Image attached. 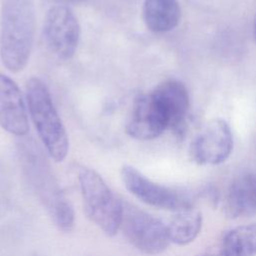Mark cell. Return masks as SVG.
Here are the masks:
<instances>
[{
  "label": "cell",
  "mask_w": 256,
  "mask_h": 256,
  "mask_svg": "<svg viewBox=\"0 0 256 256\" xmlns=\"http://www.w3.org/2000/svg\"><path fill=\"white\" fill-rule=\"evenodd\" d=\"M19 155L21 167L30 188L54 224L64 232L72 230L75 223L73 207L42 151L33 143H22Z\"/></svg>",
  "instance_id": "6da1fadb"
},
{
  "label": "cell",
  "mask_w": 256,
  "mask_h": 256,
  "mask_svg": "<svg viewBox=\"0 0 256 256\" xmlns=\"http://www.w3.org/2000/svg\"><path fill=\"white\" fill-rule=\"evenodd\" d=\"M35 35L34 0H2L0 59L10 72L22 71L29 61Z\"/></svg>",
  "instance_id": "7a4b0ae2"
},
{
  "label": "cell",
  "mask_w": 256,
  "mask_h": 256,
  "mask_svg": "<svg viewBox=\"0 0 256 256\" xmlns=\"http://www.w3.org/2000/svg\"><path fill=\"white\" fill-rule=\"evenodd\" d=\"M26 100L32 122L46 152L54 161L62 162L69 151L68 135L51 94L40 78L28 79Z\"/></svg>",
  "instance_id": "3957f363"
},
{
  "label": "cell",
  "mask_w": 256,
  "mask_h": 256,
  "mask_svg": "<svg viewBox=\"0 0 256 256\" xmlns=\"http://www.w3.org/2000/svg\"><path fill=\"white\" fill-rule=\"evenodd\" d=\"M78 181L88 218L105 235H116L120 227L122 199L91 168L82 167L78 173Z\"/></svg>",
  "instance_id": "277c9868"
},
{
  "label": "cell",
  "mask_w": 256,
  "mask_h": 256,
  "mask_svg": "<svg viewBox=\"0 0 256 256\" xmlns=\"http://www.w3.org/2000/svg\"><path fill=\"white\" fill-rule=\"evenodd\" d=\"M119 230L133 247L147 255L162 253L170 243L167 225L123 199Z\"/></svg>",
  "instance_id": "5b68a950"
},
{
  "label": "cell",
  "mask_w": 256,
  "mask_h": 256,
  "mask_svg": "<svg viewBox=\"0 0 256 256\" xmlns=\"http://www.w3.org/2000/svg\"><path fill=\"white\" fill-rule=\"evenodd\" d=\"M120 175L125 188L149 206L178 212L194 205L193 197L185 189L157 183L133 166H122Z\"/></svg>",
  "instance_id": "8992f818"
},
{
  "label": "cell",
  "mask_w": 256,
  "mask_h": 256,
  "mask_svg": "<svg viewBox=\"0 0 256 256\" xmlns=\"http://www.w3.org/2000/svg\"><path fill=\"white\" fill-rule=\"evenodd\" d=\"M81 28L73 11L64 5L50 7L43 23V36L48 49L59 59H71L79 45Z\"/></svg>",
  "instance_id": "52a82bcc"
},
{
  "label": "cell",
  "mask_w": 256,
  "mask_h": 256,
  "mask_svg": "<svg viewBox=\"0 0 256 256\" xmlns=\"http://www.w3.org/2000/svg\"><path fill=\"white\" fill-rule=\"evenodd\" d=\"M232 149L230 126L222 119H213L193 139L189 153L191 159L199 165H218L228 159Z\"/></svg>",
  "instance_id": "ba28073f"
},
{
  "label": "cell",
  "mask_w": 256,
  "mask_h": 256,
  "mask_svg": "<svg viewBox=\"0 0 256 256\" xmlns=\"http://www.w3.org/2000/svg\"><path fill=\"white\" fill-rule=\"evenodd\" d=\"M126 133L137 140H152L168 129L166 115L152 92L139 95L133 104Z\"/></svg>",
  "instance_id": "9c48e42d"
},
{
  "label": "cell",
  "mask_w": 256,
  "mask_h": 256,
  "mask_svg": "<svg viewBox=\"0 0 256 256\" xmlns=\"http://www.w3.org/2000/svg\"><path fill=\"white\" fill-rule=\"evenodd\" d=\"M0 127L15 136H25L29 131L27 110L17 84L0 73Z\"/></svg>",
  "instance_id": "30bf717a"
},
{
  "label": "cell",
  "mask_w": 256,
  "mask_h": 256,
  "mask_svg": "<svg viewBox=\"0 0 256 256\" xmlns=\"http://www.w3.org/2000/svg\"><path fill=\"white\" fill-rule=\"evenodd\" d=\"M152 93L166 115L168 129L177 135L183 134L190 108V98L186 86L178 80L169 79L160 83Z\"/></svg>",
  "instance_id": "8fae6325"
},
{
  "label": "cell",
  "mask_w": 256,
  "mask_h": 256,
  "mask_svg": "<svg viewBox=\"0 0 256 256\" xmlns=\"http://www.w3.org/2000/svg\"><path fill=\"white\" fill-rule=\"evenodd\" d=\"M224 207L226 215L230 218L256 215V173L240 174L231 182Z\"/></svg>",
  "instance_id": "7c38bea8"
},
{
  "label": "cell",
  "mask_w": 256,
  "mask_h": 256,
  "mask_svg": "<svg viewBox=\"0 0 256 256\" xmlns=\"http://www.w3.org/2000/svg\"><path fill=\"white\" fill-rule=\"evenodd\" d=\"M143 19L154 33L173 30L181 19V8L177 0H145Z\"/></svg>",
  "instance_id": "4fadbf2b"
},
{
  "label": "cell",
  "mask_w": 256,
  "mask_h": 256,
  "mask_svg": "<svg viewBox=\"0 0 256 256\" xmlns=\"http://www.w3.org/2000/svg\"><path fill=\"white\" fill-rule=\"evenodd\" d=\"M202 228V214L195 208L178 211L167 225L170 242L187 245L195 240Z\"/></svg>",
  "instance_id": "5bb4252c"
},
{
  "label": "cell",
  "mask_w": 256,
  "mask_h": 256,
  "mask_svg": "<svg viewBox=\"0 0 256 256\" xmlns=\"http://www.w3.org/2000/svg\"><path fill=\"white\" fill-rule=\"evenodd\" d=\"M221 250L224 256H255L256 222L230 230L223 238Z\"/></svg>",
  "instance_id": "9a60e30c"
},
{
  "label": "cell",
  "mask_w": 256,
  "mask_h": 256,
  "mask_svg": "<svg viewBox=\"0 0 256 256\" xmlns=\"http://www.w3.org/2000/svg\"><path fill=\"white\" fill-rule=\"evenodd\" d=\"M197 256H224V255L222 253L221 248H219L217 250H209V251L207 250V251H205V252H203V253H201Z\"/></svg>",
  "instance_id": "2e32d148"
},
{
  "label": "cell",
  "mask_w": 256,
  "mask_h": 256,
  "mask_svg": "<svg viewBox=\"0 0 256 256\" xmlns=\"http://www.w3.org/2000/svg\"><path fill=\"white\" fill-rule=\"evenodd\" d=\"M254 35H255V39H256V20H255V25H254Z\"/></svg>",
  "instance_id": "e0dca14e"
}]
</instances>
